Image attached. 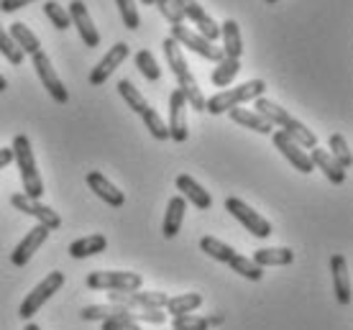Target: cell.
Returning <instances> with one entry per match:
<instances>
[{
    "instance_id": "1",
    "label": "cell",
    "mask_w": 353,
    "mask_h": 330,
    "mask_svg": "<svg viewBox=\"0 0 353 330\" xmlns=\"http://www.w3.org/2000/svg\"><path fill=\"white\" fill-rule=\"evenodd\" d=\"M161 49H164V56H167V67L172 70L176 82H179V90H182V95H185L187 105L203 113L205 95H203V90H200V85H197V80H194V74L190 72V64H187L185 54H182V46L176 44L174 39H169L167 36L164 44H161Z\"/></svg>"
},
{
    "instance_id": "2",
    "label": "cell",
    "mask_w": 353,
    "mask_h": 330,
    "mask_svg": "<svg viewBox=\"0 0 353 330\" xmlns=\"http://www.w3.org/2000/svg\"><path fill=\"white\" fill-rule=\"evenodd\" d=\"M254 105H256L259 116L266 118L272 125H279V128H282L284 134L290 136L297 146H302V149H315V146H318V136L312 134L305 123H300L294 116H290L282 105H276L274 100H269V98L261 95V98L254 100Z\"/></svg>"
},
{
    "instance_id": "3",
    "label": "cell",
    "mask_w": 353,
    "mask_h": 330,
    "mask_svg": "<svg viewBox=\"0 0 353 330\" xmlns=\"http://www.w3.org/2000/svg\"><path fill=\"white\" fill-rule=\"evenodd\" d=\"M10 149H13V161L18 164V172H21L23 195L31 197V200H41V195H44V179H41V174H39V169H36L34 149H31L28 136L16 134Z\"/></svg>"
},
{
    "instance_id": "4",
    "label": "cell",
    "mask_w": 353,
    "mask_h": 330,
    "mask_svg": "<svg viewBox=\"0 0 353 330\" xmlns=\"http://www.w3.org/2000/svg\"><path fill=\"white\" fill-rule=\"evenodd\" d=\"M266 90V82L264 80H248L239 87H228L218 92V95H212L210 100H205V110L210 113V116H221V113H228L230 107H239L248 100H256L264 95Z\"/></svg>"
},
{
    "instance_id": "5",
    "label": "cell",
    "mask_w": 353,
    "mask_h": 330,
    "mask_svg": "<svg viewBox=\"0 0 353 330\" xmlns=\"http://www.w3.org/2000/svg\"><path fill=\"white\" fill-rule=\"evenodd\" d=\"M85 285L88 289H105V292H136L141 289L143 277L136 271H90Z\"/></svg>"
},
{
    "instance_id": "6",
    "label": "cell",
    "mask_w": 353,
    "mask_h": 330,
    "mask_svg": "<svg viewBox=\"0 0 353 330\" xmlns=\"http://www.w3.org/2000/svg\"><path fill=\"white\" fill-rule=\"evenodd\" d=\"M64 287V271H52V274H46L39 285L31 289L26 295V300L21 302V307H18V315L23 318V320H31L41 307H44V302L49 300V297L54 295V292H59Z\"/></svg>"
},
{
    "instance_id": "7",
    "label": "cell",
    "mask_w": 353,
    "mask_h": 330,
    "mask_svg": "<svg viewBox=\"0 0 353 330\" xmlns=\"http://www.w3.org/2000/svg\"><path fill=\"white\" fill-rule=\"evenodd\" d=\"M225 210H228V213L233 215L251 236H256V238H269V236L274 233L272 223L266 220L264 215H259L254 207H248L243 200H239V197H225Z\"/></svg>"
},
{
    "instance_id": "8",
    "label": "cell",
    "mask_w": 353,
    "mask_h": 330,
    "mask_svg": "<svg viewBox=\"0 0 353 330\" xmlns=\"http://www.w3.org/2000/svg\"><path fill=\"white\" fill-rule=\"evenodd\" d=\"M169 39H174L179 46H187L190 52L200 54V56H205L208 62H221L223 59V49L221 46H215L212 41H208L205 36H200L197 31H192L190 26H172V31H169Z\"/></svg>"
},
{
    "instance_id": "9",
    "label": "cell",
    "mask_w": 353,
    "mask_h": 330,
    "mask_svg": "<svg viewBox=\"0 0 353 330\" xmlns=\"http://www.w3.org/2000/svg\"><path fill=\"white\" fill-rule=\"evenodd\" d=\"M31 62H34L36 74H39V80H41V85L46 87V92L52 95L54 103H59V105H67V103H70V92H67V87H64L62 77L54 72L52 59H49L44 52H36L34 56H31Z\"/></svg>"
},
{
    "instance_id": "10",
    "label": "cell",
    "mask_w": 353,
    "mask_h": 330,
    "mask_svg": "<svg viewBox=\"0 0 353 330\" xmlns=\"http://www.w3.org/2000/svg\"><path fill=\"white\" fill-rule=\"evenodd\" d=\"M174 3L179 6L185 21H192L194 26H197V34L205 36L212 44H215V39H221V26L212 21V16L197 3V0H174Z\"/></svg>"
},
{
    "instance_id": "11",
    "label": "cell",
    "mask_w": 353,
    "mask_h": 330,
    "mask_svg": "<svg viewBox=\"0 0 353 330\" xmlns=\"http://www.w3.org/2000/svg\"><path fill=\"white\" fill-rule=\"evenodd\" d=\"M10 205L16 207V210H21L23 215H31V218H36V220L44 225V228H49V231H57V228H62V218L54 213L52 207L41 205L39 200H31V197H26L23 192H16V195H10Z\"/></svg>"
},
{
    "instance_id": "12",
    "label": "cell",
    "mask_w": 353,
    "mask_h": 330,
    "mask_svg": "<svg viewBox=\"0 0 353 330\" xmlns=\"http://www.w3.org/2000/svg\"><path fill=\"white\" fill-rule=\"evenodd\" d=\"M128 54H131V46L125 44V41H118V44H113L110 49L105 52V56L97 62V67L92 72H90V85L92 87H100V85H105V80L113 74L121 64L128 59Z\"/></svg>"
},
{
    "instance_id": "13",
    "label": "cell",
    "mask_w": 353,
    "mask_h": 330,
    "mask_svg": "<svg viewBox=\"0 0 353 330\" xmlns=\"http://www.w3.org/2000/svg\"><path fill=\"white\" fill-rule=\"evenodd\" d=\"M272 141H274V146L279 149V154H282L284 159L290 161V164L297 172H302V174H312V172H315L312 161H310V154L305 152L302 146H297V143L292 141V138L284 134V131H274Z\"/></svg>"
},
{
    "instance_id": "14",
    "label": "cell",
    "mask_w": 353,
    "mask_h": 330,
    "mask_svg": "<svg viewBox=\"0 0 353 330\" xmlns=\"http://www.w3.org/2000/svg\"><path fill=\"white\" fill-rule=\"evenodd\" d=\"M187 100L182 95V90L176 87L172 90V95H169V138L176 143H185L187 141Z\"/></svg>"
},
{
    "instance_id": "15",
    "label": "cell",
    "mask_w": 353,
    "mask_h": 330,
    "mask_svg": "<svg viewBox=\"0 0 353 330\" xmlns=\"http://www.w3.org/2000/svg\"><path fill=\"white\" fill-rule=\"evenodd\" d=\"M67 13H70V21L77 26V31H80V39L85 41V46H90V49L100 46V34H97L92 18H90L88 6H85L82 0H72L70 6H67Z\"/></svg>"
},
{
    "instance_id": "16",
    "label": "cell",
    "mask_w": 353,
    "mask_h": 330,
    "mask_svg": "<svg viewBox=\"0 0 353 330\" xmlns=\"http://www.w3.org/2000/svg\"><path fill=\"white\" fill-rule=\"evenodd\" d=\"M49 228H44V225L39 223L36 228H31V231L23 236V241L18 243L16 249H13V254H10V261H13V267H26L28 261H31V256H34L36 251L44 246V241L49 238Z\"/></svg>"
},
{
    "instance_id": "17",
    "label": "cell",
    "mask_w": 353,
    "mask_h": 330,
    "mask_svg": "<svg viewBox=\"0 0 353 330\" xmlns=\"http://www.w3.org/2000/svg\"><path fill=\"white\" fill-rule=\"evenodd\" d=\"M88 187L95 192L105 205H110V207H123L125 205V195H123V189H118L110 182V179L103 174V172H88Z\"/></svg>"
},
{
    "instance_id": "18",
    "label": "cell",
    "mask_w": 353,
    "mask_h": 330,
    "mask_svg": "<svg viewBox=\"0 0 353 330\" xmlns=\"http://www.w3.org/2000/svg\"><path fill=\"white\" fill-rule=\"evenodd\" d=\"M176 189H179V195L185 197V203H192L197 210H210L212 207L210 192L197 179L190 177V174H179L176 177Z\"/></svg>"
},
{
    "instance_id": "19",
    "label": "cell",
    "mask_w": 353,
    "mask_h": 330,
    "mask_svg": "<svg viewBox=\"0 0 353 330\" xmlns=\"http://www.w3.org/2000/svg\"><path fill=\"white\" fill-rule=\"evenodd\" d=\"M330 274H333V292H336L338 302L351 305V277H348V261H345V256L336 254L330 259Z\"/></svg>"
},
{
    "instance_id": "20",
    "label": "cell",
    "mask_w": 353,
    "mask_h": 330,
    "mask_svg": "<svg viewBox=\"0 0 353 330\" xmlns=\"http://www.w3.org/2000/svg\"><path fill=\"white\" fill-rule=\"evenodd\" d=\"M310 161H312L315 169H320L325 174L327 182H333V185H343L345 182V169L325 152V149H320V146L310 149Z\"/></svg>"
},
{
    "instance_id": "21",
    "label": "cell",
    "mask_w": 353,
    "mask_h": 330,
    "mask_svg": "<svg viewBox=\"0 0 353 330\" xmlns=\"http://www.w3.org/2000/svg\"><path fill=\"white\" fill-rule=\"evenodd\" d=\"M187 213V203L182 195H174L167 203V213H164V223H161V233L164 238H174L179 228H182V220H185Z\"/></svg>"
},
{
    "instance_id": "22",
    "label": "cell",
    "mask_w": 353,
    "mask_h": 330,
    "mask_svg": "<svg viewBox=\"0 0 353 330\" xmlns=\"http://www.w3.org/2000/svg\"><path fill=\"white\" fill-rule=\"evenodd\" d=\"M221 39H223V56L228 59H241L243 54V39H241V26L239 21L228 18L225 23H221Z\"/></svg>"
},
{
    "instance_id": "23",
    "label": "cell",
    "mask_w": 353,
    "mask_h": 330,
    "mask_svg": "<svg viewBox=\"0 0 353 330\" xmlns=\"http://www.w3.org/2000/svg\"><path fill=\"white\" fill-rule=\"evenodd\" d=\"M228 118L233 123L243 125V128H251V131H256V134H264V136H272L274 134V125L261 118L256 110H246V107H230L228 110Z\"/></svg>"
},
{
    "instance_id": "24",
    "label": "cell",
    "mask_w": 353,
    "mask_h": 330,
    "mask_svg": "<svg viewBox=\"0 0 353 330\" xmlns=\"http://www.w3.org/2000/svg\"><path fill=\"white\" fill-rule=\"evenodd\" d=\"M251 261L261 269H269V267H287L294 261V251L292 249H284V246H276V249H256L254 251V256Z\"/></svg>"
},
{
    "instance_id": "25",
    "label": "cell",
    "mask_w": 353,
    "mask_h": 330,
    "mask_svg": "<svg viewBox=\"0 0 353 330\" xmlns=\"http://www.w3.org/2000/svg\"><path fill=\"white\" fill-rule=\"evenodd\" d=\"M8 34H10V39H13V44L23 52V56H26V54L28 56H34L36 52H41V41H39V36H36L26 23H21V21L10 23Z\"/></svg>"
},
{
    "instance_id": "26",
    "label": "cell",
    "mask_w": 353,
    "mask_h": 330,
    "mask_svg": "<svg viewBox=\"0 0 353 330\" xmlns=\"http://www.w3.org/2000/svg\"><path fill=\"white\" fill-rule=\"evenodd\" d=\"M110 318H123V320H133V310L123 307V305H90L82 310V320L95 322V320H110Z\"/></svg>"
},
{
    "instance_id": "27",
    "label": "cell",
    "mask_w": 353,
    "mask_h": 330,
    "mask_svg": "<svg viewBox=\"0 0 353 330\" xmlns=\"http://www.w3.org/2000/svg\"><path fill=\"white\" fill-rule=\"evenodd\" d=\"M108 249V238L103 233H92V236H85V238H77V241L70 243V256L72 259H88V256H95L100 251Z\"/></svg>"
},
{
    "instance_id": "28",
    "label": "cell",
    "mask_w": 353,
    "mask_h": 330,
    "mask_svg": "<svg viewBox=\"0 0 353 330\" xmlns=\"http://www.w3.org/2000/svg\"><path fill=\"white\" fill-rule=\"evenodd\" d=\"M200 305H203V295H197V292H187V295L169 297L167 305H164V310H167V315L176 318V315H192Z\"/></svg>"
},
{
    "instance_id": "29",
    "label": "cell",
    "mask_w": 353,
    "mask_h": 330,
    "mask_svg": "<svg viewBox=\"0 0 353 330\" xmlns=\"http://www.w3.org/2000/svg\"><path fill=\"white\" fill-rule=\"evenodd\" d=\"M118 95L125 100V107H131L133 113H139V116H143V113H146V107H151L149 103H146V98L139 92V87H136L131 80L118 82Z\"/></svg>"
},
{
    "instance_id": "30",
    "label": "cell",
    "mask_w": 353,
    "mask_h": 330,
    "mask_svg": "<svg viewBox=\"0 0 353 330\" xmlns=\"http://www.w3.org/2000/svg\"><path fill=\"white\" fill-rule=\"evenodd\" d=\"M241 72V59H228V56H223L218 67L212 70L210 80L215 87H228L230 82L236 80V74Z\"/></svg>"
},
{
    "instance_id": "31",
    "label": "cell",
    "mask_w": 353,
    "mask_h": 330,
    "mask_svg": "<svg viewBox=\"0 0 353 330\" xmlns=\"http://www.w3.org/2000/svg\"><path fill=\"white\" fill-rule=\"evenodd\" d=\"M200 249H203L210 259L221 261V264H228V261L236 256V249H233V246L223 243L221 238H212V236H203V238H200Z\"/></svg>"
},
{
    "instance_id": "32",
    "label": "cell",
    "mask_w": 353,
    "mask_h": 330,
    "mask_svg": "<svg viewBox=\"0 0 353 330\" xmlns=\"http://www.w3.org/2000/svg\"><path fill=\"white\" fill-rule=\"evenodd\" d=\"M327 149H330V156L343 167V169H348L353 164V156H351V149H348V141H345L341 134H333L330 138H327Z\"/></svg>"
},
{
    "instance_id": "33",
    "label": "cell",
    "mask_w": 353,
    "mask_h": 330,
    "mask_svg": "<svg viewBox=\"0 0 353 330\" xmlns=\"http://www.w3.org/2000/svg\"><path fill=\"white\" fill-rule=\"evenodd\" d=\"M228 267L233 269L236 274H241V277L251 279V282H259V279L264 277V269L256 267V264L248 259V256H241V254H236V256L228 261Z\"/></svg>"
},
{
    "instance_id": "34",
    "label": "cell",
    "mask_w": 353,
    "mask_h": 330,
    "mask_svg": "<svg viewBox=\"0 0 353 330\" xmlns=\"http://www.w3.org/2000/svg\"><path fill=\"white\" fill-rule=\"evenodd\" d=\"M41 8H44V16L49 18V21H52L54 28H59V31H67V28L72 26L67 8H64V6H59L57 0H46Z\"/></svg>"
},
{
    "instance_id": "35",
    "label": "cell",
    "mask_w": 353,
    "mask_h": 330,
    "mask_svg": "<svg viewBox=\"0 0 353 330\" xmlns=\"http://www.w3.org/2000/svg\"><path fill=\"white\" fill-rule=\"evenodd\" d=\"M143 125H146V131H149L157 141H167L169 138V128H167V123H164V118L154 110V107H146V113H143Z\"/></svg>"
},
{
    "instance_id": "36",
    "label": "cell",
    "mask_w": 353,
    "mask_h": 330,
    "mask_svg": "<svg viewBox=\"0 0 353 330\" xmlns=\"http://www.w3.org/2000/svg\"><path fill=\"white\" fill-rule=\"evenodd\" d=\"M136 67L141 70V74L149 82H159L161 70H159V64H157V59H154V54H151L149 49H141V52L136 54Z\"/></svg>"
},
{
    "instance_id": "37",
    "label": "cell",
    "mask_w": 353,
    "mask_h": 330,
    "mask_svg": "<svg viewBox=\"0 0 353 330\" xmlns=\"http://www.w3.org/2000/svg\"><path fill=\"white\" fill-rule=\"evenodd\" d=\"M0 54L8 59L10 64H23V52L18 49L16 44H13V39H10V34L6 31V28L0 26Z\"/></svg>"
},
{
    "instance_id": "38",
    "label": "cell",
    "mask_w": 353,
    "mask_h": 330,
    "mask_svg": "<svg viewBox=\"0 0 353 330\" xmlns=\"http://www.w3.org/2000/svg\"><path fill=\"white\" fill-rule=\"evenodd\" d=\"M118 3V10H121V18L128 31H136L141 26V16H139V8H136V0H115Z\"/></svg>"
},
{
    "instance_id": "39",
    "label": "cell",
    "mask_w": 353,
    "mask_h": 330,
    "mask_svg": "<svg viewBox=\"0 0 353 330\" xmlns=\"http://www.w3.org/2000/svg\"><path fill=\"white\" fill-rule=\"evenodd\" d=\"M210 322L208 318H200V315H176L172 318V330H208Z\"/></svg>"
},
{
    "instance_id": "40",
    "label": "cell",
    "mask_w": 353,
    "mask_h": 330,
    "mask_svg": "<svg viewBox=\"0 0 353 330\" xmlns=\"http://www.w3.org/2000/svg\"><path fill=\"white\" fill-rule=\"evenodd\" d=\"M157 8H159V13L167 18L172 26H182L185 23V16H182V10H179L174 0H157Z\"/></svg>"
},
{
    "instance_id": "41",
    "label": "cell",
    "mask_w": 353,
    "mask_h": 330,
    "mask_svg": "<svg viewBox=\"0 0 353 330\" xmlns=\"http://www.w3.org/2000/svg\"><path fill=\"white\" fill-rule=\"evenodd\" d=\"M103 330H141L139 322L123 320V318H110V320H103Z\"/></svg>"
},
{
    "instance_id": "42",
    "label": "cell",
    "mask_w": 353,
    "mask_h": 330,
    "mask_svg": "<svg viewBox=\"0 0 353 330\" xmlns=\"http://www.w3.org/2000/svg\"><path fill=\"white\" fill-rule=\"evenodd\" d=\"M34 0H0V10L3 13H13V10L23 8V6H31Z\"/></svg>"
},
{
    "instance_id": "43",
    "label": "cell",
    "mask_w": 353,
    "mask_h": 330,
    "mask_svg": "<svg viewBox=\"0 0 353 330\" xmlns=\"http://www.w3.org/2000/svg\"><path fill=\"white\" fill-rule=\"evenodd\" d=\"M10 161H13V149H6V146H3V149H0V169H6Z\"/></svg>"
},
{
    "instance_id": "44",
    "label": "cell",
    "mask_w": 353,
    "mask_h": 330,
    "mask_svg": "<svg viewBox=\"0 0 353 330\" xmlns=\"http://www.w3.org/2000/svg\"><path fill=\"white\" fill-rule=\"evenodd\" d=\"M6 90H8V80L0 74V92H6Z\"/></svg>"
},
{
    "instance_id": "45",
    "label": "cell",
    "mask_w": 353,
    "mask_h": 330,
    "mask_svg": "<svg viewBox=\"0 0 353 330\" xmlns=\"http://www.w3.org/2000/svg\"><path fill=\"white\" fill-rule=\"evenodd\" d=\"M23 330H41V328H39L36 322H28V325H26V328H23Z\"/></svg>"
},
{
    "instance_id": "46",
    "label": "cell",
    "mask_w": 353,
    "mask_h": 330,
    "mask_svg": "<svg viewBox=\"0 0 353 330\" xmlns=\"http://www.w3.org/2000/svg\"><path fill=\"white\" fill-rule=\"evenodd\" d=\"M143 6H157V0H141Z\"/></svg>"
},
{
    "instance_id": "47",
    "label": "cell",
    "mask_w": 353,
    "mask_h": 330,
    "mask_svg": "<svg viewBox=\"0 0 353 330\" xmlns=\"http://www.w3.org/2000/svg\"><path fill=\"white\" fill-rule=\"evenodd\" d=\"M266 3H269V6H274V3H279V0H266Z\"/></svg>"
}]
</instances>
